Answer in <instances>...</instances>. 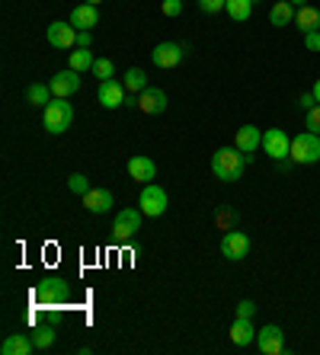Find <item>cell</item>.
I'll use <instances>...</instances> for the list:
<instances>
[{
  "label": "cell",
  "instance_id": "4fadbf2b",
  "mask_svg": "<svg viewBox=\"0 0 320 355\" xmlns=\"http://www.w3.org/2000/svg\"><path fill=\"white\" fill-rule=\"evenodd\" d=\"M125 83H119L115 77H109V80H99V93H96V99L103 103L106 109H119V106H125Z\"/></svg>",
  "mask_w": 320,
  "mask_h": 355
},
{
  "label": "cell",
  "instance_id": "8d00e7d4",
  "mask_svg": "<svg viewBox=\"0 0 320 355\" xmlns=\"http://www.w3.org/2000/svg\"><path fill=\"white\" fill-rule=\"evenodd\" d=\"M304 49L320 51V29H317V33H308V35H304Z\"/></svg>",
  "mask_w": 320,
  "mask_h": 355
},
{
  "label": "cell",
  "instance_id": "5b68a950",
  "mask_svg": "<svg viewBox=\"0 0 320 355\" xmlns=\"http://www.w3.org/2000/svg\"><path fill=\"white\" fill-rule=\"evenodd\" d=\"M141 208H122L119 215H115V221H112V234H115V240H128V237H135V234L141 231Z\"/></svg>",
  "mask_w": 320,
  "mask_h": 355
},
{
  "label": "cell",
  "instance_id": "f35d334b",
  "mask_svg": "<svg viewBox=\"0 0 320 355\" xmlns=\"http://www.w3.org/2000/svg\"><path fill=\"white\" fill-rule=\"evenodd\" d=\"M314 96H317V103H320V80L314 83Z\"/></svg>",
  "mask_w": 320,
  "mask_h": 355
},
{
  "label": "cell",
  "instance_id": "cb8c5ba5",
  "mask_svg": "<svg viewBox=\"0 0 320 355\" xmlns=\"http://www.w3.org/2000/svg\"><path fill=\"white\" fill-rule=\"evenodd\" d=\"M224 13H228L234 23H246L250 13H253V0H228V3H224Z\"/></svg>",
  "mask_w": 320,
  "mask_h": 355
},
{
  "label": "cell",
  "instance_id": "2e32d148",
  "mask_svg": "<svg viewBox=\"0 0 320 355\" xmlns=\"http://www.w3.org/2000/svg\"><path fill=\"white\" fill-rule=\"evenodd\" d=\"M112 192L109 189H90L87 196H83V208L87 211H93V215H106L109 208H112Z\"/></svg>",
  "mask_w": 320,
  "mask_h": 355
},
{
  "label": "cell",
  "instance_id": "603a6c76",
  "mask_svg": "<svg viewBox=\"0 0 320 355\" xmlns=\"http://www.w3.org/2000/svg\"><path fill=\"white\" fill-rule=\"evenodd\" d=\"M55 93H51L49 83H29V90H26V103L29 106H49Z\"/></svg>",
  "mask_w": 320,
  "mask_h": 355
},
{
  "label": "cell",
  "instance_id": "d6a6232c",
  "mask_svg": "<svg viewBox=\"0 0 320 355\" xmlns=\"http://www.w3.org/2000/svg\"><path fill=\"white\" fill-rule=\"evenodd\" d=\"M160 13H164V17H180L183 0H164V3H160Z\"/></svg>",
  "mask_w": 320,
  "mask_h": 355
},
{
  "label": "cell",
  "instance_id": "836d02e7",
  "mask_svg": "<svg viewBox=\"0 0 320 355\" xmlns=\"http://www.w3.org/2000/svg\"><path fill=\"white\" fill-rule=\"evenodd\" d=\"M237 317H244V320H253V317H256V304L250 301V297L237 304Z\"/></svg>",
  "mask_w": 320,
  "mask_h": 355
},
{
  "label": "cell",
  "instance_id": "3957f363",
  "mask_svg": "<svg viewBox=\"0 0 320 355\" xmlns=\"http://www.w3.org/2000/svg\"><path fill=\"white\" fill-rule=\"evenodd\" d=\"M71 122H74V106L67 99H51L49 106H45V132L49 135L67 132Z\"/></svg>",
  "mask_w": 320,
  "mask_h": 355
},
{
  "label": "cell",
  "instance_id": "484cf974",
  "mask_svg": "<svg viewBox=\"0 0 320 355\" xmlns=\"http://www.w3.org/2000/svg\"><path fill=\"white\" fill-rule=\"evenodd\" d=\"M93 64H96V58H93V51L90 49H77V51H71V67L74 71H93Z\"/></svg>",
  "mask_w": 320,
  "mask_h": 355
},
{
  "label": "cell",
  "instance_id": "277c9868",
  "mask_svg": "<svg viewBox=\"0 0 320 355\" xmlns=\"http://www.w3.org/2000/svg\"><path fill=\"white\" fill-rule=\"evenodd\" d=\"M138 205L148 218H160L167 211V192L157 186V182H144V189L138 196Z\"/></svg>",
  "mask_w": 320,
  "mask_h": 355
},
{
  "label": "cell",
  "instance_id": "4dcf8cb0",
  "mask_svg": "<svg viewBox=\"0 0 320 355\" xmlns=\"http://www.w3.org/2000/svg\"><path fill=\"white\" fill-rule=\"evenodd\" d=\"M304 128H308V132H314V135H320V103L314 109H308V112H304Z\"/></svg>",
  "mask_w": 320,
  "mask_h": 355
},
{
  "label": "cell",
  "instance_id": "60d3db41",
  "mask_svg": "<svg viewBox=\"0 0 320 355\" xmlns=\"http://www.w3.org/2000/svg\"><path fill=\"white\" fill-rule=\"evenodd\" d=\"M256 3H260V0H253V7H256Z\"/></svg>",
  "mask_w": 320,
  "mask_h": 355
},
{
  "label": "cell",
  "instance_id": "4316f807",
  "mask_svg": "<svg viewBox=\"0 0 320 355\" xmlns=\"http://www.w3.org/2000/svg\"><path fill=\"white\" fill-rule=\"evenodd\" d=\"M29 336H33V343H35V349H49L51 343H55V327H39V330H33L29 333Z\"/></svg>",
  "mask_w": 320,
  "mask_h": 355
},
{
  "label": "cell",
  "instance_id": "7402d4cb",
  "mask_svg": "<svg viewBox=\"0 0 320 355\" xmlns=\"http://www.w3.org/2000/svg\"><path fill=\"white\" fill-rule=\"evenodd\" d=\"M269 23L276 26V29H282V26H292V23H295V7H292L288 0H279V3L269 10Z\"/></svg>",
  "mask_w": 320,
  "mask_h": 355
},
{
  "label": "cell",
  "instance_id": "f1b7e54d",
  "mask_svg": "<svg viewBox=\"0 0 320 355\" xmlns=\"http://www.w3.org/2000/svg\"><path fill=\"white\" fill-rule=\"evenodd\" d=\"M93 74H96L99 80H109V77H115L112 58H96V64H93Z\"/></svg>",
  "mask_w": 320,
  "mask_h": 355
},
{
  "label": "cell",
  "instance_id": "7a4b0ae2",
  "mask_svg": "<svg viewBox=\"0 0 320 355\" xmlns=\"http://www.w3.org/2000/svg\"><path fill=\"white\" fill-rule=\"evenodd\" d=\"M288 157H292V164H298V166L317 164L320 160V135L304 132V135H298V138H292V150H288Z\"/></svg>",
  "mask_w": 320,
  "mask_h": 355
},
{
  "label": "cell",
  "instance_id": "ba28073f",
  "mask_svg": "<svg viewBox=\"0 0 320 355\" xmlns=\"http://www.w3.org/2000/svg\"><path fill=\"white\" fill-rule=\"evenodd\" d=\"M256 349H260L263 355H282L285 352V333H282V327H276V323L263 327V330L256 333Z\"/></svg>",
  "mask_w": 320,
  "mask_h": 355
},
{
  "label": "cell",
  "instance_id": "8992f818",
  "mask_svg": "<svg viewBox=\"0 0 320 355\" xmlns=\"http://www.w3.org/2000/svg\"><path fill=\"white\" fill-rule=\"evenodd\" d=\"M33 297L39 301V304H55V301L67 297V282L58 279V275H49V279H42L33 288Z\"/></svg>",
  "mask_w": 320,
  "mask_h": 355
},
{
  "label": "cell",
  "instance_id": "1f68e13d",
  "mask_svg": "<svg viewBox=\"0 0 320 355\" xmlns=\"http://www.w3.org/2000/svg\"><path fill=\"white\" fill-rule=\"evenodd\" d=\"M224 3H228V0H199V10L212 17V13H221V10H224Z\"/></svg>",
  "mask_w": 320,
  "mask_h": 355
},
{
  "label": "cell",
  "instance_id": "83f0119b",
  "mask_svg": "<svg viewBox=\"0 0 320 355\" xmlns=\"http://www.w3.org/2000/svg\"><path fill=\"white\" fill-rule=\"evenodd\" d=\"M214 221H218L221 231H234V227H237V211H234V208H221V211L214 215Z\"/></svg>",
  "mask_w": 320,
  "mask_h": 355
},
{
  "label": "cell",
  "instance_id": "5bb4252c",
  "mask_svg": "<svg viewBox=\"0 0 320 355\" xmlns=\"http://www.w3.org/2000/svg\"><path fill=\"white\" fill-rule=\"evenodd\" d=\"M234 148L244 150L246 157H253L256 148H263V132L256 125H240L237 128V138H234Z\"/></svg>",
  "mask_w": 320,
  "mask_h": 355
},
{
  "label": "cell",
  "instance_id": "ffe728a7",
  "mask_svg": "<svg viewBox=\"0 0 320 355\" xmlns=\"http://www.w3.org/2000/svg\"><path fill=\"white\" fill-rule=\"evenodd\" d=\"M35 349L33 336H26V333H13V336L3 339V346H0V352L3 355H29Z\"/></svg>",
  "mask_w": 320,
  "mask_h": 355
},
{
  "label": "cell",
  "instance_id": "44dd1931",
  "mask_svg": "<svg viewBox=\"0 0 320 355\" xmlns=\"http://www.w3.org/2000/svg\"><path fill=\"white\" fill-rule=\"evenodd\" d=\"M71 23H74L77 29H93V26H99V10L93 7V3H81V7H74V13H71Z\"/></svg>",
  "mask_w": 320,
  "mask_h": 355
},
{
  "label": "cell",
  "instance_id": "ac0fdd59",
  "mask_svg": "<svg viewBox=\"0 0 320 355\" xmlns=\"http://www.w3.org/2000/svg\"><path fill=\"white\" fill-rule=\"evenodd\" d=\"M128 176H132L135 182H141V186H144V182H151L157 176V164L151 157H132V160H128Z\"/></svg>",
  "mask_w": 320,
  "mask_h": 355
},
{
  "label": "cell",
  "instance_id": "8fae6325",
  "mask_svg": "<svg viewBox=\"0 0 320 355\" xmlns=\"http://www.w3.org/2000/svg\"><path fill=\"white\" fill-rule=\"evenodd\" d=\"M45 39H49L51 49H74L77 45V26L74 23H51L49 29H45Z\"/></svg>",
  "mask_w": 320,
  "mask_h": 355
},
{
  "label": "cell",
  "instance_id": "52a82bcc",
  "mask_svg": "<svg viewBox=\"0 0 320 355\" xmlns=\"http://www.w3.org/2000/svg\"><path fill=\"white\" fill-rule=\"evenodd\" d=\"M49 87H51V93H55V99H71L77 90H81V71H74V67L58 71V74L49 80Z\"/></svg>",
  "mask_w": 320,
  "mask_h": 355
},
{
  "label": "cell",
  "instance_id": "7c38bea8",
  "mask_svg": "<svg viewBox=\"0 0 320 355\" xmlns=\"http://www.w3.org/2000/svg\"><path fill=\"white\" fill-rule=\"evenodd\" d=\"M183 55H186V49H183L180 42H160V45L151 51V61H154L157 67H164V71H173V67L183 61Z\"/></svg>",
  "mask_w": 320,
  "mask_h": 355
},
{
  "label": "cell",
  "instance_id": "e0dca14e",
  "mask_svg": "<svg viewBox=\"0 0 320 355\" xmlns=\"http://www.w3.org/2000/svg\"><path fill=\"white\" fill-rule=\"evenodd\" d=\"M256 327L253 320H244V317H237V320L230 323V343L234 346H250V343H256Z\"/></svg>",
  "mask_w": 320,
  "mask_h": 355
},
{
  "label": "cell",
  "instance_id": "ab89813d",
  "mask_svg": "<svg viewBox=\"0 0 320 355\" xmlns=\"http://www.w3.org/2000/svg\"><path fill=\"white\" fill-rule=\"evenodd\" d=\"M83 3H93V7H99V0H83Z\"/></svg>",
  "mask_w": 320,
  "mask_h": 355
},
{
  "label": "cell",
  "instance_id": "d590c367",
  "mask_svg": "<svg viewBox=\"0 0 320 355\" xmlns=\"http://www.w3.org/2000/svg\"><path fill=\"white\" fill-rule=\"evenodd\" d=\"M298 106H301L304 112L317 106V96H314V90H311V93H301V96H298Z\"/></svg>",
  "mask_w": 320,
  "mask_h": 355
},
{
  "label": "cell",
  "instance_id": "9a60e30c",
  "mask_svg": "<svg viewBox=\"0 0 320 355\" xmlns=\"http://www.w3.org/2000/svg\"><path fill=\"white\" fill-rule=\"evenodd\" d=\"M138 109L144 116H160L167 109V93L157 90V87H148V90L138 93Z\"/></svg>",
  "mask_w": 320,
  "mask_h": 355
},
{
  "label": "cell",
  "instance_id": "f546056e",
  "mask_svg": "<svg viewBox=\"0 0 320 355\" xmlns=\"http://www.w3.org/2000/svg\"><path fill=\"white\" fill-rule=\"evenodd\" d=\"M67 189L77 192V196H87V192H90V182H87V176H83V173H71V180H67Z\"/></svg>",
  "mask_w": 320,
  "mask_h": 355
},
{
  "label": "cell",
  "instance_id": "30bf717a",
  "mask_svg": "<svg viewBox=\"0 0 320 355\" xmlns=\"http://www.w3.org/2000/svg\"><path fill=\"white\" fill-rule=\"evenodd\" d=\"M263 150L276 160V164H279V160H292L288 157V150H292V138H288L282 128H269V132L263 135Z\"/></svg>",
  "mask_w": 320,
  "mask_h": 355
},
{
  "label": "cell",
  "instance_id": "9c48e42d",
  "mask_svg": "<svg viewBox=\"0 0 320 355\" xmlns=\"http://www.w3.org/2000/svg\"><path fill=\"white\" fill-rule=\"evenodd\" d=\"M221 253H224V259H230V263H240V259L250 253V237H246L244 231H228L221 237Z\"/></svg>",
  "mask_w": 320,
  "mask_h": 355
},
{
  "label": "cell",
  "instance_id": "e575fe53",
  "mask_svg": "<svg viewBox=\"0 0 320 355\" xmlns=\"http://www.w3.org/2000/svg\"><path fill=\"white\" fill-rule=\"evenodd\" d=\"M93 45V29H77V49H90Z\"/></svg>",
  "mask_w": 320,
  "mask_h": 355
},
{
  "label": "cell",
  "instance_id": "d4e9b609",
  "mask_svg": "<svg viewBox=\"0 0 320 355\" xmlns=\"http://www.w3.org/2000/svg\"><path fill=\"white\" fill-rule=\"evenodd\" d=\"M122 83H125V90L128 93H141V90H148V74H144L141 67H128L125 77H122Z\"/></svg>",
  "mask_w": 320,
  "mask_h": 355
},
{
  "label": "cell",
  "instance_id": "74e56055",
  "mask_svg": "<svg viewBox=\"0 0 320 355\" xmlns=\"http://www.w3.org/2000/svg\"><path fill=\"white\" fill-rule=\"evenodd\" d=\"M288 3H292V7H304V3H308V0H288Z\"/></svg>",
  "mask_w": 320,
  "mask_h": 355
},
{
  "label": "cell",
  "instance_id": "d6986e66",
  "mask_svg": "<svg viewBox=\"0 0 320 355\" xmlns=\"http://www.w3.org/2000/svg\"><path fill=\"white\" fill-rule=\"evenodd\" d=\"M295 26L301 29L304 35H308V33H317V29H320V10L311 7V3L298 7V10H295Z\"/></svg>",
  "mask_w": 320,
  "mask_h": 355
},
{
  "label": "cell",
  "instance_id": "6da1fadb",
  "mask_svg": "<svg viewBox=\"0 0 320 355\" xmlns=\"http://www.w3.org/2000/svg\"><path fill=\"white\" fill-rule=\"evenodd\" d=\"M253 157H246L244 150L237 148H218L212 154V173L221 182H237L240 176L246 173V164Z\"/></svg>",
  "mask_w": 320,
  "mask_h": 355
}]
</instances>
